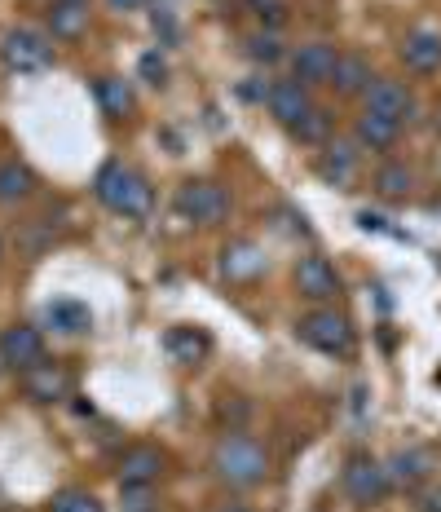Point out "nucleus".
<instances>
[{
	"mask_svg": "<svg viewBox=\"0 0 441 512\" xmlns=\"http://www.w3.org/2000/svg\"><path fill=\"white\" fill-rule=\"evenodd\" d=\"M208 468L212 477L225 486V490H256L270 482L274 473V460H270V446L261 437L243 433V429H230L212 442V455H208Z\"/></svg>",
	"mask_w": 441,
	"mask_h": 512,
	"instance_id": "nucleus-1",
	"label": "nucleus"
},
{
	"mask_svg": "<svg viewBox=\"0 0 441 512\" xmlns=\"http://www.w3.org/2000/svg\"><path fill=\"white\" fill-rule=\"evenodd\" d=\"M93 199L111 212V217L124 221H146L155 212V186L142 168L124 164V159H106L93 177Z\"/></svg>",
	"mask_w": 441,
	"mask_h": 512,
	"instance_id": "nucleus-2",
	"label": "nucleus"
},
{
	"mask_svg": "<svg viewBox=\"0 0 441 512\" xmlns=\"http://www.w3.org/2000/svg\"><path fill=\"white\" fill-rule=\"evenodd\" d=\"M296 340L309 345L314 354H327V358H349L358 349V327L353 318L336 305H314L296 318Z\"/></svg>",
	"mask_w": 441,
	"mask_h": 512,
	"instance_id": "nucleus-3",
	"label": "nucleus"
},
{
	"mask_svg": "<svg viewBox=\"0 0 441 512\" xmlns=\"http://www.w3.org/2000/svg\"><path fill=\"white\" fill-rule=\"evenodd\" d=\"M230 190L212 177H186L172 195V212H177L186 226H199V230H212V226H225L230 221Z\"/></svg>",
	"mask_w": 441,
	"mask_h": 512,
	"instance_id": "nucleus-4",
	"label": "nucleus"
},
{
	"mask_svg": "<svg viewBox=\"0 0 441 512\" xmlns=\"http://www.w3.org/2000/svg\"><path fill=\"white\" fill-rule=\"evenodd\" d=\"M340 490L353 508H380L393 490L389 468H384V460H375L371 451H353L340 468Z\"/></svg>",
	"mask_w": 441,
	"mask_h": 512,
	"instance_id": "nucleus-5",
	"label": "nucleus"
},
{
	"mask_svg": "<svg viewBox=\"0 0 441 512\" xmlns=\"http://www.w3.org/2000/svg\"><path fill=\"white\" fill-rule=\"evenodd\" d=\"M0 62H5V71H14V76H40V71H49L53 62H58V53H53L49 31L9 27L5 36H0Z\"/></svg>",
	"mask_w": 441,
	"mask_h": 512,
	"instance_id": "nucleus-6",
	"label": "nucleus"
},
{
	"mask_svg": "<svg viewBox=\"0 0 441 512\" xmlns=\"http://www.w3.org/2000/svg\"><path fill=\"white\" fill-rule=\"evenodd\" d=\"M292 287H296L300 301H309V305H336L340 296H344L340 270L322 252H305L292 265Z\"/></svg>",
	"mask_w": 441,
	"mask_h": 512,
	"instance_id": "nucleus-7",
	"label": "nucleus"
},
{
	"mask_svg": "<svg viewBox=\"0 0 441 512\" xmlns=\"http://www.w3.org/2000/svg\"><path fill=\"white\" fill-rule=\"evenodd\" d=\"M49 362V336L36 323H9L0 327V367L23 376V371Z\"/></svg>",
	"mask_w": 441,
	"mask_h": 512,
	"instance_id": "nucleus-8",
	"label": "nucleus"
},
{
	"mask_svg": "<svg viewBox=\"0 0 441 512\" xmlns=\"http://www.w3.org/2000/svg\"><path fill=\"white\" fill-rule=\"evenodd\" d=\"M172 468V455L159 442H133L115 460V482L120 486H159Z\"/></svg>",
	"mask_w": 441,
	"mask_h": 512,
	"instance_id": "nucleus-9",
	"label": "nucleus"
},
{
	"mask_svg": "<svg viewBox=\"0 0 441 512\" xmlns=\"http://www.w3.org/2000/svg\"><path fill=\"white\" fill-rule=\"evenodd\" d=\"M265 111L274 115L278 128L296 133V128L318 111V98H314V89H305V84L292 80V76H287V80H270V84H265Z\"/></svg>",
	"mask_w": 441,
	"mask_h": 512,
	"instance_id": "nucleus-10",
	"label": "nucleus"
},
{
	"mask_svg": "<svg viewBox=\"0 0 441 512\" xmlns=\"http://www.w3.org/2000/svg\"><path fill=\"white\" fill-rule=\"evenodd\" d=\"M314 173L331 190H353L362 177V146L353 137H331L314 159Z\"/></svg>",
	"mask_w": 441,
	"mask_h": 512,
	"instance_id": "nucleus-11",
	"label": "nucleus"
},
{
	"mask_svg": "<svg viewBox=\"0 0 441 512\" xmlns=\"http://www.w3.org/2000/svg\"><path fill=\"white\" fill-rule=\"evenodd\" d=\"M18 384H23L27 402H40V407H49V402H67L75 393V376L67 362H40V367H31L18 376Z\"/></svg>",
	"mask_w": 441,
	"mask_h": 512,
	"instance_id": "nucleus-12",
	"label": "nucleus"
},
{
	"mask_svg": "<svg viewBox=\"0 0 441 512\" xmlns=\"http://www.w3.org/2000/svg\"><path fill=\"white\" fill-rule=\"evenodd\" d=\"M362 106H367V111H375V115H384V120L402 124V128L411 124V120H415V111H419L411 84H406V80H389V76H375V84L367 89Z\"/></svg>",
	"mask_w": 441,
	"mask_h": 512,
	"instance_id": "nucleus-13",
	"label": "nucleus"
},
{
	"mask_svg": "<svg viewBox=\"0 0 441 512\" xmlns=\"http://www.w3.org/2000/svg\"><path fill=\"white\" fill-rule=\"evenodd\" d=\"M292 58V80H300L305 89H327L331 76H336V62H340V49L327 45V40H309L287 53Z\"/></svg>",
	"mask_w": 441,
	"mask_h": 512,
	"instance_id": "nucleus-14",
	"label": "nucleus"
},
{
	"mask_svg": "<svg viewBox=\"0 0 441 512\" xmlns=\"http://www.w3.org/2000/svg\"><path fill=\"white\" fill-rule=\"evenodd\" d=\"M265 270H270V256H265V248L256 239H230L221 248V279L225 283L247 287L261 279Z\"/></svg>",
	"mask_w": 441,
	"mask_h": 512,
	"instance_id": "nucleus-15",
	"label": "nucleus"
},
{
	"mask_svg": "<svg viewBox=\"0 0 441 512\" xmlns=\"http://www.w3.org/2000/svg\"><path fill=\"white\" fill-rule=\"evenodd\" d=\"M384 468H389V482L393 490H411V495H419L428 482H433V451H424V446H402V451H393L389 460H384Z\"/></svg>",
	"mask_w": 441,
	"mask_h": 512,
	"instance_id": "nucleus-16",
	"label": "nucleus"
},
{
	"mask_svg": "<svg viewBox=\"0 0 441 512\" xmlns=\"http://www.w3.org/2000/svg\"><path fill=\"white\" fill-rule=\"evenodd\" d=\"M397 58L411 76H437L441 71V31L437 27H411L397 45Z\"/></svg>",
	"mask_w": 441,
	"mask_h": 512,
	"instance_id": "nucleus-17",
	"label": "nucleus"
},
{
	"mask_svg": "<svg viewBox=\"0 0 441 512\" xmlns=\"http://www.w3.org/2000/svg\"><path fill=\"white\" fill-rule=\"evenodd\" d=\"M40 195V173L18 155L0 159V208H27Z\"/></svg>",
	"mask_w": 441,
	"mask_h": 512,
	"instance_id": "nucleus-18",
	"label": "nucleus"
},
{
	"mask_svg": "<svg viewBox=\"0 0 441 512\" xmlns=\"http://www.w3.org/2000/svg\"><path fill=\"white\" fill-rule=\"evenodd\" d=\"M402 133L406 128L402 124H393V120H384V115H375L362 106L358 115H353V128H349V137L362 146V151H371V155H389L397 151V142H402Z\"/></svg>",
	"mask_w": 441,
	"mask_h": 512,
	"instance_id": "nucleus-19",
	"label": "nucleus"
},
{
	"mask_svg": "<svg viewBox=\"0 0 441 512\" xmlns=\"http://www.w3.org/2000/svg\"><path fill=\"white\" fill-rule=\"evenodd\" d=\"M371 84H375V67H371V58H362V53H340L336 76H331L327 89L336 93L340 102H358V98H367Z\"/></svg>",
	"mask_w": 441,
	"mask_h": 512,
	"instance_id": "nucleus-20",
	"label": "nucleus"
},
{
	"mask_svg": "<svg viewBox=\"0 0 441 512\" xmlns=\"http://www.w3.org/2000/svg\"><path fill=\"white\" fill-rule=\"evenodd\" d=\"M164 354L177 362V367H199L212 354V336L195 323H177L164 332Z\"/></svg>",
	"mask_w": 441,
	"mask_h": 512,
	"instance_id": "nucleus-21",
	"label": "nucleus"
},
{
	"mask_svg": "<svg viewBox=\"0 0 441 512\" xmlns=\"http://www.w3.org/2000/svg\"><path fill=\"white\" fill-rule=\"evenodd\" d=\"M45 332L53 336H89L93 332V309L75 296H58L45 305Z\"/></svg>",
	"mask_w": 441,
	"mask_h": 512,
	"instance_id": "nucleus-22",
	"label": "nucleus"
},
{
	"mask_svg": "<svg viewBox=\"0 0 441 512\" xmlns=\"http://www.w3.org/2000/svg\"><path fill=\"white\" fill-rule=\"evenodd\" d=\"M89 0H53L49 5V40L58 45H75L89 31Z\"/></svg>",
	"mask_w": 441,
	"mask_h": 512,
	"instance_id": "nucleus-23",
	"label": "nucleus"
},
{
	"mask_svg": "<svg viewBox=\"0 0 441 512\" xmlns=\"http://www.w3.org/2000/svg\"><path fill=\"white\" fill-rule=\"evenodd\" d=\"M371 190L380 199H389V204H406L415 195V168L406 159H384L371 177Z\"/></svg>",
	"mask_w": 441,
	"mask_h": 512,
	"instance_id": "nucleus-24",
	"label": "nucleus"
},
{
	"mask_svg": "<svg viewBox=\"0 0 441 512\" xmlns=\"http://www.w3.org/2000/svg\"><path fill=\"white\" fill-rule=\"evenodd\" d=\"M93 98H98L106 120H115V124H120V120H133V111H137L133 84H128L124 76H98V80H93Z\"/></svg>",
	"mask_w": 441,
	"mask_h": 512,
	"instance_id": "nucleus-25",
	"label": "nucleus"
},
{
	"mask_svg": "<svg viewBox=\"0 0 441 512\" xmlns=\"http://www.w3.org/2000/svg\"><path fill=\"white\" fill-rule=\"evenodd\" d=\"M45 512H106V504L89 486H62L45 499Z\"/></svg>",
	"mask_w": 441,
	"mask_h": 512,
	"instance_id": "nucleus-26",
	"label": "nucleus"
},
{
	"mask_svg": "<svg viewBox=\"0 0 441 512\" xmlns=\"http://www.w3.org/2000/svg\"><path fill=\"white\" fill-rule=\"evenodd\" d=\"M243 45H247V58L261 62V67H274V62H283V58H287L283 40H278V31H270V27L252 31V36H247Z\"/></svg>",
	"mask_w": 441,
	"mask_h": 512,
	"instance_id": "nucleus-27",
	"label": "nucleus"
},
{
	"mask_svg": "<svg viewBox=\"0 0 441 512\" xmlns=\"http://www.w3.org/2000/svg\"><path fill=\"white\" fill-rule=\"evenodd\" d=\"M292 137H296L300 146H327L331 142V111H327V106H318V111L309 115V120L300 124Z\"/></svg>",
	"mask_w": 441,
	"mask_h": 512,
	"instance_id": "nucleus-28",
	"label": "nucleus"
},
{
	"mask_svg": "<svg viewBox=\"0 0 441 512\" xmlns=\"http://www.w3.org/2000/svg\"><path fill=\"white\" fill-rule=\"evenodd\" d=\"M137 76H142L150 89H164V84H168V62H164V53H159V49L142 53V58H137Z\"/></svg>",
	"mask_w": 441,
	"mask_h": 512,
	"instance_id": "nucleus-29",
	"label": "nucleus"
},
{
	"mask_svg": "<svg viewBox=\"0 0 441 512\" xmlns=\"http://www.w3.org/2000/svg\"><path fill=\"white\" fill-rule=\"evenodd\" d=\"M247 5L256 9V18H261V23L270 27V31H274V27L287 18V0H247Z\"/></svg>",
	"mask_w": 441,
	"mask_h": 512,
	"instance_id": "nucleus-30",
	"label": "nucleus"
},
{
	"mask_svg": "<svg viewBox=\"0 0 441 512\" xmlns=\"http://www.w3.org/2000/svg\"><path fill=\"white\" fill-rule=\"evenodd\" d=\"M106 5H111L115 14H133V9H142L146 0H106Z\"/></svg>",
	"mask_w": 441,
	"mask_h": 512,
	"instance_id": "nucleus-31",
	"label": "nucleus"
},
{
	"mask_svg": "<svg viewBox=\"0 0 441 512\" xmlns=\"http://www.w3.org/2000/svg\"><path fill=\"white\" fill-rule=\"evenodd\" d=\"M212 512H256L252 504H239V499H225V504H217Z\"/></svg>",
	"mask_w": 441,
	"mask_h": 512,
	"instance_id": "nucleus-32",
	"label": "nucleus"
},
{
	"mask_svg": "<svg viewBox=\"0 0 441 512\" xmlns=\"http://www.w3.org/2000/svg\"><path fill=\"white\" fill-rule=\"evenodd\" d=\"M0 265H5V234H0Z\"/></svg>",
	"mask_w": 441,
	"mask_h": 512,
	"instance_id": "nucleus-33",
	"label": "nucleus"
},
{
	"mask_svg": "<svg viewBox=\"0 0 441 512\" xmlns=\"http://www.w3.org/2000/svg\"><path fill=\"white\" fill-rule=\"evenodd\" d=\"M150 512H164V508H150Z\"/></svg>",
	"mask_w": 441,
	"mask_h": 512,
	"instance_id": "nucleus-34",
	"label": "nucleus"
},
{
	"mask_svg": "<svg viewBox=\"0 0 441 512\" xmlns=\"http://www.w3.org/2000/svg\"><path fill=\"white\" fill-rule=\"evenodd\" d=\"M0 371H5V367H0Z\"/></svg>",
	"mask_w": 441,
	"mask_h": 512,
	"instance_id": "nucleus-35",
	"label": "nucleus"
}]
</instances>
